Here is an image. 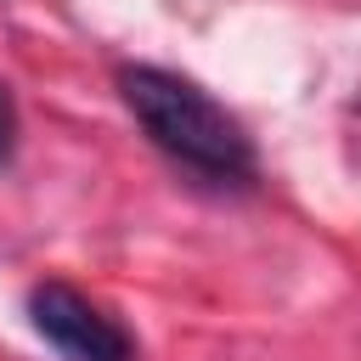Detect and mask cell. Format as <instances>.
Instances as JSON below:
<instances>
[{"mask_svg": "<svg viewBox=\"0 0 361 361\" xmlns=\"http://www.w3.org/2000/svg\"><path fill=\"white\" fill-rule=\"evenodd\" d=\"M118 96L135 113V124L152 135V147H164L186 169H197L209 180H248L254 175L248 130L203 85L141 62V68H118Z\"/></svg>", "mask_w": 361, "mask_h": 361, "instance_id": "1", "label": "cell"}, {"mask_svg": "<svg viewBox=\"0 0 361 361\" xmlns=\"http://www.w3.org/2000/svg\"><path fill=\"white\" fill-rule=\"evenodd\" d=\"M28 322L68 361H135L130 333L102 305H90L79 288H68V282H39L28 293Z\"/></svg>", "mask_w": 361, "mask_h": 361, "instance_id": "2", "label": "cell"}, {"mask_svg": "<svg viewBox=\"0 0 361 361\" xmlns=\"http://www.w3.org/2000/svg\"><path fill=\"white\" fill-rule=\"evenodd\" d=\"M11 147H17V107H11L6 85H0V164L11 158Z\"/></svg>", "mask_w": 361, "mask_h": 361, "instance_id": "3", "label": "cell"}]
</instances>
